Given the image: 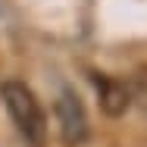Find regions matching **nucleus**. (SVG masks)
<instances>
[{"mask_svg":"<svg viewBox=\"0 0 147 147\" xmlns=\"http://www.w3.org/2000/svg\"><path fill=\"white\" fill-rule=\"evenodd\" d=\"M91 82H94V88H97V94H100V107H103L110 116H122V113L128 110L131 94H128V88H125L119 78L94 72V75H91Z\"/></svg>","mask_w":147,"mask_h":147,"instance_id":"nucleus-3","label":"nucleus"},{"mask_svg":"<svg viewBox=\"0 0 147 147\" xmlns=\"http://www.w3.org/2000/svg\"><path fill=\"white\" fill-rule=\"evenodd\" d=\"M0 100L6 107V113L13 119V125L19 128V135L25 138L28 147H44L47 141V116L38 103V97L25 88L22 82H3L0 85Z\"/></svg>","mask_w":147,"mask_h":147,"instance_id":"nucleus-1","label":"nucleus"},{"mask_svg":"<svg viewBox=\"0 0 147 147\" xmlns=\"http://www.w3.org/2000/svg\"><path fill=\"white\" fill-rule=\"evenodd\" d=\"M57 122H59V135H63V141L69 147L82 144L85 138H88V113H85V107H82V100H78V94L75 91H59L57 97Z\"/></svg>","mask_w":147,"mask_h":147,"instance_id":"nucleus-2","label":"nucleus"}]
</instances>
